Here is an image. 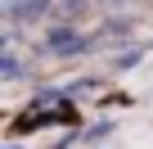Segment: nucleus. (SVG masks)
I'll return each mask as SVG.
<instances>
[{
    "instance_id": "obj_1",
    "label": "nucleus",
    "mask_w": 153,
    "mask_h": 149,
    "mask_svg": "<svg viewBox=\"0 0 153 149\" xmlns=\"http://www.w3.org/2000/svg\"><path fill=\"white\" fill-rule=\"evenodd\" d=\"M90 41L76 32V27H50L45 32V50H54V54H76V50H86Z\"/></svg>"
},
{
    "instance_id": "obj_2",
    "label": "nucleus",
    "mask_w": 153,
    "mask_h": 149,
    "mask_svg": "<svg viewBox=\"0 0 153 149\" xmlns=\"http://www.w3.org/2000/svg\"><path fill=\"white\" fill-rule=\"evenodd\" d=\"M18 77H23V63H18L14 50H5L0 54V82H18Z\"/></svg>"
},
{
    "instance_id": "obj_3",
    "label": "nucleus",
    "mask_w": 153,
    "mask_h": 149,
    "mask_svg": "<svg viewBox=\"0 0 153 149\" xmlns=\"http://www.w3.org/2000/svg\"><path fill=\"white\" fill-rule=\"evenodd\" d=\"M59 5H63L68 14H81V9H86V0H59Z\"/></svg>"
},
{
    "instance_id": "obj_4",
    "label": "nucleus",
    "mask_w": 153,
    "mask_h": 149,
    "mask_svg": "<svg viewBox=\"0 0 153 149\" xmlns=\"http://www.w3.org/2000/svg\"><path fill=\"white\" fill-rule=\"evenodd\" d=\"M5 149H18V145H5Z\"/></svg>"
}]
</instances>
